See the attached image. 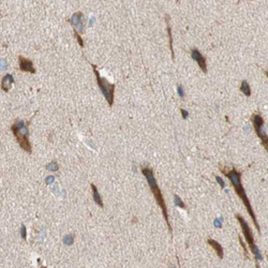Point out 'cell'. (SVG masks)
<instances>
[{
	"instance_id": "4",
	"label": "cell",
	"mask_w": 268,
	"mask_h": 268,
	"mask_svg": "<svg viewBox=\"0 0 268 268\" xmlns=\"http://www.w3.org/2000/svg\"><path fill=\"white\" fill-rule=\"evenodd\" d=\"M236 219L239 222L241 230H242V234L245 235V238H246V240H247L248 245H249L251 252H252L255 256V265H256V267H260L259 261L262 260V254H261L259 248L256 247V245H255V242H254V237H253L252 231H251L249 228V224L247 223V221H246L240 214H236Z\"/></svg>"
},
{
	"instance_id": "15",
	"label": "cell",
	"mask_w": 268,
	"mask_h": 268,
	"mask_svg": "<svg viewBox=\"0 0 268 268\" xmlns=\"http://www.w3.org/2000/svg\"><path fill=\"white\" fill-rule=\"evenodd\" d=\"M175 205L178 207H180V208L182 209H186V205L185 203H183L181 200H180V197L178 196V195H175Z\"/></svg>"
},
{
	"instance_id": "21",
	"label": "cell",
	"mask_w": 268,
	"mask_h": 268,
	"mask_svg": "<svg viewBox=\"0 0 268 268\" xmlns=\"http://www.w3.org/2000/svg\"><path fill=\"white\" fill-rule=\"evenodd\" d=\"M216 179H217V181H218L219 183H220L221 188H224V187H225V183H224V181H223V179H222V178H220V177H216Z\"/></svg>"
},
{
	"instance_id": "3",
	"label": "cell",
	"mask_w": 268,
	"mask_h": 268,
	"mask_svg": "<svg viewBox=\"0 0 268 268\" xmlns=\"http://www.w3.org/2000/svg\"><path fill=\"white\" fill-rule=\"evenodd\" d=\"M11 131L13 132L19 147L29 154L32 153L31 144L29 142V129L25 121L21 119H16L14 124L11 125Z\"/></svg>"
},
{
	"instance_id": "9",
	"label": "cell",
	"mask_w": 268,
	"mask_h": 268,
	"mask_svg": "<svg viewBox=\"0 0 268 268\" xmlns=\"http://www.w3.org/2000/svg\"><path fill=\"white\" fill-rule=\"evenodd\" d=\"M18 62H19V70L23 72H29V73H35V69L33 68V63L30 59L25 58L23 56L18 57Z\"/></svg>"
},
{
	"instance_id": "10",
	"label": "cell",
	"mask_w": 268,
	"mask_h": 268,
	"mask_svg": "<svg viewBox=\"0 0 268 268\" xmlns=\"http://www.w3.org/2000/svg\"><path fill=\"white\" fill-rule=\"evenodd\" d=\"M207 243H208L212 249H214V251L217 253V255H218L220 259H223V255H224L223 248H222V246L218 242V241L211 239V238H208V239H207Z\"/></svg>"
},
{
	"instance_id": "24",
	"label": "cell",
	"mask_w": 268,
	"mask_h": 268,
	"mask_svg": "<svg viewBox=\"0 0 268 268\" xmlns=\"http://www.w3.org/2000/svg\"><path fill=\"white\" fill-rule=\"evenodd\" d=\"M53 179H54V177H53V176H49V177H47L46 183H50V182L53 181Z\"/></svg>"
},
{
	"instance_id": "13",
	"label": "cell",
	"mask_w": 268,
	"mask_h": 268,
	"mask_svg": "<svg viewBox=\"0 0 268 268\" xmlns=\"http://www.w3.org/2000/svg\"><path fill=\"white\" fill-rule=\"evenodd\" d=\"M166 24H167V35H168V39H170V49L171 53H172V59H175V54H174V48H173V37H172V29H171L170 23H168V17L166 16Z\"/></svg>"
},
{
	"instance_id": "11",
	"label": "cell",
	"mask_w": 268,
	"mask_h": 268,
	"mask_svg": "<svg viewBox=\"0 0 268 268\" xmlns=\"http://www.w3.org/2000/svg\"><path fill=\"white\" fill-rule=\"evenodd\" d=\"M13 83H14L13 76H12L11 74H7L1 81V89L4 92H8L10 90V88L12 87V85H13Z\"/></svg>"
},
{
	"instance_id": "17",
	"label": "cell",
	"mask_w": 268,
	"mask_h": 268,
	"mask_svg": "<svg viewBox=\"0 0 268 268\" xmlns=\"http://www.w3.org/2000/svg\"><path fill=\"white\" fill-rule=\"evenodd\" d=\"M74 35H75V38H76V40H77V42L79 43V45H81L82 47H84V41H83V39H82L81 35H79V33L77 32V31L74 30Z\"/></svg>"
},
{
	"instance_id": "12",
	"label": "cell",
	"mask_w": 268,
	"mask_h": 268,
	"mask_svg": "<svg viewBox=\"0 0 268 268\" xmlns=\"http://www.w3.org/2000/svg\"><path fill=\"white\" fill-rule=\"evenodd\" d=\"M91 189H92V196H93V201H95V203L98 206H100L101 208H103L104 207V205H103V202H102V199H101L100 196V193H99L98 189H96V187L93 183H91Z\"/></svg>"
},
{
	"instance_id": "25",
	"label": "cell",
	"mask_w": 268,
	"mask_h": 268,
	"mask_svg": "<svg viewBox=\"0 0 268 268\" xmlns=\"http://www.w3.org/2000/svg\"><path fill=\"white\" fill-rule=\"evenodd\" d=\"M214 225L218 226V228H221V223H220V221H219V220H216V221H214Z\"/></svg>"
},
{
	"instance_id": "7",
	"label": "cell",
	"mask_w": 268,
	"mask_h": 268,
	"mask_svg": "<svg viewBox=\"0 0 268 268\" xmlns=\"http://www.w3.org/2000/svg\"><path fill=\"white\" fill-rule=\"evenodd\" d=\"M69 21L75 31L78 33L84 32V15L82 12H75L69 19Z\"/></svg>"
},
{
	"instance_id": "5",
	"label": "cell",
	"mask_w": 268,
	"mask_h": 268,
	"mask_svg": "<svg viewBox=\"0 0 268 268\" xmlns=\"http://www.w3.org/2000/svg\"><path fill=\"white\" fill-rule=\"evenodd\" d=\"M91 67L93 69V73L96 75V84H98L100 90L102 91L103 96H104L105 100L107 101L108 105L112 107L113 103H114V95H115V85L114 84H110L104 77H102L99 73V71L96 70V66L93 63H91Z\"/></svg>"
},
{
	"instance_id": "26",
	"label": "cell",
	"mask_w": 268,
	"mask_h": 268,
	"mask_svg": "<svg viewBox=\"0 0 268 268\" xmlns=\"http://www.w3.org/2000/svg\"><path fill=\"white\" fill-rule=\"evenodd\" d=\"M264 74L267 76V78H268V72H267V71H264Z\"/></svg>"
},
{
	"instance_id": "14",
	"label": "cell",
	"mask_w": 268,
	"mask_h": 268,
	"mask_svg": "<svg viewBox=\"0 0 268 268\" xmlns=\"http://www.w3.org/2000/svg\"><path fill=\"white\" fill-rule=\"evenodd\" d=\"M240 91L243 93L246 96H251V88L250 85L247 81H242L240 84Z\"/></svg>"
},
{
	"instance_id": "6",
	"label": "cell",
	"mask_w": 268,
	"mask_h": 268,
	"mask_svg": "<svg viewBox=\"0 0 268 268\" xmlns=\"http://www.w3.org/2000/svg\"><path fill=\"white\" fill-rule=\"evenodd\" d=\"M251 120H252L253 128H254L255 133H256L257 136L260 137L261 142H262V145L264 146L265 150H266L267 153H268V136H267V134L264 132V130H263L264 119H263V117L260 114H253Z\"/></svg>"
},
{
	"instance_id": "18",
	"label": "cell",
	"mask_w": 268,
	"mask_h": 268,
	"mask_svg": "<svg viewBox=\"0 0 268 268\" xmlns=\"http://www.w3.org/2000/svg\"><path fill=\"white\" fill-rule=\"evenodd\" d=\"M238 239H239L240 246H241V247H242V249H243V252H245V256H246V257H249V254H248V251H247V249H246V246H245V243L242 242V239H241V236H240V235L238 236Z\"/></svg>"
},
{
	"instance_id": "19",
	"label": "cell",
	"mask_w": 268,
	"mask_h": 268,
	"mask_svg": "<svg viewBox=\"0 0 268 268\" xmlns=\"http://www.w3.org/2000/svg\"><path fill=\"white\" fill-rule=\"evenodd\" d=\"M21 235L23 237L24 240L27 239V233H26V226L24 224H21Z\"/></svg>"
},
{
	"instance_id": "16",
	"label": "cell",
	"mask_w": 268,
	"mask_h": 268,
	"mask_svg": "<svg viewBox=\"0 0 268 268\" xmlns=\"http://www.w3.org/2000/svg\"><path fill=\"white\" fill-rule=\"evenodd\" d=\"M46 168L49 171H53V172H56V171H58V168H59V166H58L56 162H52L48 164V165H46Z\"/></svg>"
},
{
	"instance_id": "22",
	"label": "cell",
	"mask_w": 268,
	"mask_h": 268,
	"mask_svg": "<svg viewBox=\"0 0 268 268\" xmlns=\"http://www.w3.org/2000/svg\"><path fill=\"white\" fill-rule=\"evenodd\" d=\"M181 115H182V118L183 119H187L188 116H189V114H188V112L186 110H181Z\"/></svg>"
},
{
	"instance_id": "27",
	"label": "cell",
	"mask_w": 268,
	"mask_h": 268,
	"mask_svg": "<svg viewBox=\"0 0 268 268\" xmlns=\"http://www.w3.org/2000/svg\"><path fill=\"white\" fill-rule=\"evenodd\" d=\"M267 172H268V170H267Z\"/></svg>"
},
{
	"instance_id": "2",
	"label": "cell",
	"mask_w": 268,
	"mask_h": 268,
	"mask_svg": "<svg viewBox=\"0 0 268 268\" xmlns=\"http://www.w3.org/2000/svg\"><path fill=\"white\" fill-rule=\"evenodd\" d=\"M142 173H143V175L146 177L147 181H148V185H149V187H150V190H151V192H153V194L154 196V200H156L158 206L160 207L161 210H162L163 218H164V220H165V223L168 228L170 234L172 235L173 228H172V225H171V223H170V220H168L167 207H166V203H165V201H164V197L162 195V192H161V189L159 188L158 182H157L156 178H154L153 171L151 170L150 167H144V168H142Z\"/></svg>"
},
{
	"instance_id": "23",
	"label": "cell",
	"mask_w": 268,
	"mask_h": 268,
	"mask_svg": "<svg viewBox=\"0 0 268 268\" xmlns=\"http://www.w3.org/2000/svg\"><path fill=\"white\" fill-rule=\"evenodd\" d=\"M1 68L3 70H6V68H7V62H6V60H4V59L1 60Z\"/></svg>"
},
{
	"instance_id": "8",
	"label": "cell",
	"mask_w": 268,
	"mask_h": 268,
	"mask_svg": "<svg viewBox=\"0 0 268 268\" xmlns=\"http://www.w3.org/2000/svg\"><path fill=\"white\" fill-rule=\"evenodd\" d=\"M191 57H192V59L199 64L200 69H201L204 73H207L206 59H205V57L201 54V52H200L199 49H196V48H193V49H191Z\"/></svg>"
},
{
	"instance_id": "20",
	"label": "cell",
	"mask_w": 268,
	"mask_h": 268,
	"mask_svg": "<svg viewBox=\"0 0 268 268\" xmlns=\"http://www.w3.org/2000/svg\"><path fill=\"white\" fill-rule=\"evenodd\" d=\"M178 93H179V96L180 98H183L185 96V92H183V88L182 86H178Z\"/></svg>"
},
{
	"instance_id": "1",
	"label": "cell",
	"mask_w": 268,
	"mask_h": 268,
	"mask_svg": "<svg viewBox=\"0 0 268 268\" xmlns=\"http://www.w3.org/2000/svg\"><path fill=\"white\" fill-rule=\"evenodd\" d=\"M221 172H222V174H224V175L231 180V183L233 185V187H234V189H235L236 193H237V195L239 196V199L242 201L243 204H245L248 214H250L251 219H252L253 223H254L255 228H256L260 233L261 228H260L259 223H257L256 217H255L254 211H253L252 207H251V203L249 201V197H248L247 193H246L242 185H241V172H238L236 168H232V170H223V168H221Z\"/></svg>"
}]
</instances>
